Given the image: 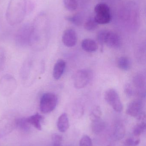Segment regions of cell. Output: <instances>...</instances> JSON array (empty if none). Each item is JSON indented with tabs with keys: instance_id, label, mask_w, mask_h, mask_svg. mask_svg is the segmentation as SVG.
Wrapping results in <instances>:
<instances>
[{
	"instance_id": "obj_1",
	"label": "cell",
	"mask_w": 146,
	"mask_h": 146,
	"mask_svg": "<svg viewBox=\"0 0 146 146\" xmlns=\"http://www.w3.org/2000/svg\"><path fill=\"white\" fill-rule=\"evenodd\" d=\"M26 7V0H10L6 13L8 23L14 25L22 22L25 15Z\"/></svg>"
},
{
	"instance_id": "obj_11",
	"label": "cell",
	"mask_w": 146,
	"mask_h": 146,
	"mask_svg": "<svg viewBox=\"0 0 146 146\" xmlns=\"http://www.w3.org/2000/svg\"><path fill=\"white\" fill-rule=\"evenodd\" d=\"M66 66V62L63 60H57L53 69V76L55 80H58L61 78L64 73Z\"/></svg>"
},
{
	"instance_id": "obj_22",
	"label": "cell",
	"mask_w": 146,
	"mask_h": 146,
	"mask_svg": "<svg viewBox=\"0 0 146 146\" xmlns=\"http://www.w3.org/2000/svg\"><path fill=\"white\" fill-rule=\"evenodd\" d=\"M146 128V125L145 122L142 121L138 123L135 126L134 129V135L135 137L140 136L145 130Z\"/></svg>"
},
{
	"instance_id": "obj_26",
	"label": "cell",
	"mask_w": 146,
	"mask_h": 146,
	"mask_svg": "<svg viewBox=\"0 0 146 146\" xmlns=\"http://www.w3.org/2000/svg\"><path fill=\"white\" fill-rule=\"evenodd\" d=\"M140 141V140L139 138L136 139L129 138L126 140L124 142V144L127 146H136L139 144Z\"/></svg>"
},
{
	"instance_id": "obj_8",
	"label": "cell",
	"mask_w": 146,
	"mask_h": 146,
	"mask_svg": "<svg viewBox=\"0 0 146 146\" xmlns=\"http://www.w3.org/2000/svg\"><path fill=\"white\" fill-rule=\"evenodd\" d=\"M16 87L15 80L12 76H4L0 82V91L3 94H10Z\"/></svg>"
},
{
	"instance_id": "obj_12",
	"label": "cell",
	"mask_w": 146,
	"mask_h": 146,
	"mask_svg": "<svg viewBox=\"0 0 146 146\" xmlns=\"http://www.w3.org/2000/svg\"><path fill=\"white\" fill-rule=\"evenodd\" d=\"M69 126V121L67 115L66 113H63L58 118L57 122V128L60 132L64 133L68 129Z\"/></svg>"
},
{
	"instance_id": "obj_10",
	"label": "cell",
	"mask_w": 146,
	"mask_h": 146,
	"mask_svg": "<svg viewBox=\"0 0 146 146\" xmlns=\"http://www.w3.org/2000/svg\"><path fill=\"white\" fill-rule=\"evenodd\" d=\"M32 30V28L27 27H25L21 29L17 34L16 39L18 43L21 45H25L30 43Z\"/></svg>"
},
{
	"instance_id": "obj_18",
	"label": "cell",
	"mask_w": 146,
	"mask_h": 146,
	"mask_svg": "<svg viewBox=\"0 0 146 146\" xmlns=\"http://www.w3.org/2000/svg\"><path fill=\"white\" fill-rule=\"evenodd\" d=\"M105 127V124L101 120L93 122L92 129L94 133L98 134L102 132Z\"/></svg>"
},
{
	"instance_id": "obj_14",
	"label": "cell",
	"mask_w": 146,
	"mask_h": 146,
	"mask_svg": "<svg viewBox=\"0 0 146 146\" xmlns=\"http://www.w3.org/2000/svg\"><path fill=\"white\" fill-rule=\"evenodd\" d=\"M26 119L29 124L32 125L38 130H41L42 129L41 123L43 120V117L38 113L33 115L26 118Z\"/></svg>"
},
{
	"instance_id": "obj_27",
	"label": "cell",
	"mask_w": 146,
	"mask_h": 146,
	"mask_svg": "<svg viewBox=\"0 0 146 146\" xmlns=\"http://www.w3.org/2000/svg\"><path fill=\"white\" fill-rule=\"evenodd\" d=\"M124 92L125 94L128 97H131L133 95V90L132 89L131 86L129 84H127L124 86Z\"/></svg>"
},
{
	"instance_id": "obj_9",
	"label": "cell",
	"mask_w": 146,
	"mask_h": 146,
	"mask_svg": "<svg viewBox=\"0 0 146 146\" xmlns=\"http://www.w3.org/2000/svg\"><path fill=\"white\" fill-rule=\"evenodd\" d=\"M62 40L63 44L67 47L75 46L77 42V34L75 31L71 29L66 30L63 34Z\"/></svg>"
},
{
	"instance_id": "obj_28",
	"label": "cell",
	"mask_w": 146,
	"mask_h": 146,
	"mask_svg": "<svg viewBox=\"0 0 146 146\" xmlns=\"http://www.w3.org/2000/svg\"><path fill=\"white\" fill-rule=\"evenodd\" d=\"M5 61V55L2 49L0 48V70L3 67Z\"/></svg>"
},
{
	"instance_id": "obj_20",
	"label": "cell",
	"mask_w": 146,
	"mask_h": 146,
	"mask_svg": "<svg viewBox=\"0 0 146 146\" xmlns=\"http://www.w3.org/2000/svg\"><path fill=\"white\" fill-rule=\"evenodd\" d=\"M64 7L67 10L74 11L78 7L77 0H63Z\"/></svg>"
},
{
	"instance_id": "obj_3",
	"label": "cell",
	"mask_w": 146,
	"mask_h": 146,
	"mask_svg": "<svg viewBox=\"0 0 146 146\" xmlns=\"http://www.w3.org/2000/svg\"><path fill=\"white\" fill-rule=\"evenodd\" d=\"M95 15L94 18L98 24L105 25L110 22L111 19L110 9L106 3H98L94 8Z\"/></svg>"
},
{
	"instance_id": "obj_15",
	"label": "cell",
	"mask_w": 146,
	"mask_h": 146,
	"mask_svg": "<svg viewBox=\"0 0 146 146\" xmlns=\"http://www.w3.org/2000/svg\"><path fill=\"white\" fill-rule=\"evenodd\" d=\"M125 127L123 124L120 123L116 125L114 128L113 133V135L115 139L121 140L123 139L125 135Z\"/></svg>"
},
{
	"instance_id": "obj_25",
	"label": "cell",
	"mask_w": 146,
	"mask_h": 146,
	"mask_svg": "<svg viewBox=\"0 0 146 146\" xmlns=\"http://www.w3.org/2000/svg\"><path fill=\"white\" fill-rule=\"evenodd\" d=\"M52 141L54 146H61L62 138L60 135L54 134L52 136Z\"/></svg>"
},
{
	"instance_id": "obj_13",
	"label": "cell",
	"mask_w": 146,
	"mask_h": 146,
	"mask_svg": "<svg viewBox=\"0 0 146 146\" xmlns=\"http://www.w3.org/2000/svg\"><path fill=\"white\" fill-rule=\"evenodd\" d=\"M83 50L87 52H95L98 49V45L95 41L90 38L84 39L81 42Z\"/></svg>"
},
{
	"instance_id": "obj_4",
	"label": "cell",
	"mask_w": 146,
	"mask_h": 146,
	"mask_svg": "<svg viewBox=\"0 0 146 146\" xmlns=\"http://www.w3.org/2000/svg\"><path fill=\"white\" fill-rule=\"evenodd\" d=\"M57 98L55 94L48 92L44 94L40 101V110L43 113H50L56 107Z\"/></svg>"
},
{
	"instance_id": "obj_21",
	"label": "cell",
	"mask_w": 146,
	"mask_h": 146,
	"mask_svg": "<svg viewBox=\"0 0 146 146\" xmlns=\"http://www.w3.org/2000/svg\"><path fill=\"white\" fill-rule=\"evenodd\" d=\"M102 115V111L99 106H97L93 109L90 114V119L92 121L100 120Z\"/></svg>"
},
{
	"instance_id": "obj_6",
	"label": "cell",
	"mask_w": 146,
	"mask_h": 146,
	"mask_svg": "<svg viewBox=\"0 0 146 146\" xmlns=\"http://www.w3.org/2000/svg\"><path fill=\"white\" fill-rule=\"evenodd\" d=\"M105 98L114 110L120 112L122 111L123 106L118 93L114 89H109L105 92Z\"/></svg>"
},
{
	"instance_id": "obj_19",
	"label": "cell",
	"mask_w": 146,
	"mask_h": 146,
	"mask_svg": "<svg viewBox=\"0 0 146 146\" xmlns=\"http://www.w3.org/2000/svg\"><path fill=\"white\" fill-rule=\"evenodd\" d=\"M98 25L94 17L90 18L86 21L85 23L84 27L85 29L89 31H93L96 30L97 27Z\"/></svg>"
},
{
	"instance_id": "obj_7",
	"label": "cell",
	"mask_w": 146,
	"mask_h": 146,
	"mask_svg": "<svg viewBox=\"0 0 146 146\" xmlns=\"http://www.w3.org/2000/svg\"><path fill=\"white\" fill-rule=\"evenodd\" d=\"M143 103L140 100H136L129 103L127 110V114L139 120H143L145 116L143 112Z\"/></svg>"
},
{
	"instance_id": "obj_2",
	"label": "cell",
	"mask_w": 146,
	"mask_h": 146,
	"mask_svg": "<svg viewBox=\"0 0 146 146\" xmlns=\"http://www.w3.org/2000/svg\"><path fill=\"white\" fill-rule=\"evenodd\" d=\"M97 39L101 45L105 44L108 47L117 49L121 45V40L118 35L106 30L99 31L97 34Z\"/></svg>"
},
{
	"instance_id": "obj_24",
	"label": "cell",
	"mask_w": 146,
	"mask_h": 146,
	"mask_svg": "<svg viewBox=\"0 0 146 146\" xmlns=\"http://www.w3.org/2000/svg\"><path fill=\"white\" fill-rule=\"evenodd\" d=\"M92 142L91 138L87 135H84L80 141L79 146H92Z\"/></svg>"
},
{
	"instance_id": "obj_17",
	"label": "cell",
	"mask_w": 146,
	"mask_h": 146,
	"mask_svg": "<svg viewBox=\"0 0 146 146\" xmlns=\"http://www.w3.org/2000/svg\"><path fill=\"white\" fill-rule=\"evenodd\" d=\"M66 19L77 26H80L83 22V18L80 13H77L72 16H67Z\"/></svg>"
},
{
	"instance_id": "obj_5",
	"label": "cell",
	"mask_w": 146,
	"mask_h": 146,
	"mask_svg": "<svg viewBox=\"0 0 146 146\" xmlns=\"http://www.w3.org/2000/svg\"><path fill=\"white\" fill-rule=\"evenodd\" d=\"M93 73L90 69H83L76 73L74 78V84L77 89L85 87L91 81Z\"/></svg>"
},
{
	"instance_id": "obj_16",
	"label": "cell",
	"mask_w": 146,
	"mask_h": 146,
	"mask_svg": "<svg viewBox=\"0 0 146 146\" xmlns=\"http://www.w3.org/2000/svg\"><path fill=\"white\" fill-rule=\"evenodd\" d=\"M117 64L119 68L123 71H128L131 68V61L126 56H122L119 58Z\"/></svg>"
},
{
	"instance_id": "obj_23",
	"label": "cell",
	"mask_w": 146,
	"mask_h": 146,
	"mask_svg": "<svg viewBox=\"0 0 146 146\" xmlns=\"http://www.w3.org/2000/svg\"><path fill=\"white\" fill-rule=\"evenodd\" d=\"M134 82L137 87H143L145 84V77L142 75H137L135 77Z\"/></svg>"
}]
</instances>
